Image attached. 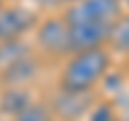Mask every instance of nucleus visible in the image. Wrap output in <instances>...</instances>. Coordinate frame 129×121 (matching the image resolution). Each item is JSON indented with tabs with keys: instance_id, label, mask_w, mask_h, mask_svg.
I'll return each instance as SVG.
<instances>
[{
	"instance_id": "nucleus-1",
	"label": "nucleus",
	"mask_w": 129,
	"mask_h": 121,
	"mask_svg": "<svg viewBox=\"0 0 129 121\" xmlns=\"http://www.w3.org/2000/svg\"><path fill=\"white\" fill-rule=\"evenodd\" d=\"M112 65V54L108 46L92 48V50L73 52L67 56L58 78V89L69 93H90L106 78Z\"/></svg>"
},
{
	"instance_id": "nucleus-2",
	"label": "nucleus",
	"mask_w": 129,
	"mask_h": 121,
	"mask_svg": "<svg viewBox=\"0 0 129 121\" xmlns=\"http://www.w3.org/2000/svg\"><path fill=\"white\" fill-rule=\"evenodd\" d=\"M120 15V0H80L64 7L60 17L67 22V26H114Z\"/></svg>"
},
{
	"instance_id": "nucleus-3",
	"label": "nucleus",
	"mask_w": 129,
	"mask_h": 121,
	"mask_svg": "<svg viewBox=\"0 0 129 121\" xmlns=\"http://www.w3.org/2000/svg\"><path fill=\"white\" fill-rule=\"evenodd\" d=\"M35 46L39 52L52 56V58H67L73 54L71 50V33L69 26L60 15L39 19L35 28Z\"/></svg>"
},
{
	"instance_id": "nucleus-4",
	"label": "nucleus",
	"mask_w": 129,
	"mask_h": 121,
	"mask_svg": "<svg viewBox=\"0 0 129 121\" xmlns=\"http://www.w3.org/2000/svg\"><path fill=\"white\" fill-rule=\"evenodd\" d=\"M39 24V13L24 5H5L0 9V43L19 41Z\"/></svg>"
},
{
	"instance_id": "nucleus-5",
	"label": "nucleus",
	"mask_w": 129,
	"mask_h": 121,
	"mask_svg": "<svg viewBox=\"0 0 129 121\" xmlns=\"http://www.w3.org/2000/svg\"><path fill=\"white\" fill-rule=\"evenodd\" d=\"M95 104L92 99V91L90 93H69V91H60L56 93V97L52 99L50 108L54 112L56 119L62 121H78L84 115H88Z\"/></svg>"
},
{
	"instance_id": "nucleus-6",
	"label": "nucleus",
	"mask_w": 129,
	"mask_h": 121,
	"mask_svg": "<svg viewBox=\"0 0 129 121\" xmlns=\"http://www.w3.org/2000/svg\"><path fill=\"white\" fill-rule=\"evenodd\" d=\"M37 71H39V63L32 58V54H28L7 65L5 69H0V80L5 87H28L30 80L37 78Z\"/></svg>"
},
{
	"instance_id": "nucleus-7",
	"label": "nucleus",
	"mask_w": 129,
	"mask_h": 121,
	"mask_svg": "<svg viewBox=\"0 0 129 121\" xmlns=\"http://www.w3.org/2000/svg\"><path fill=\"white\" fill-rule=\"evenodd\" d=\"M32 104V95L28 87H5L0 91V115L2 117H13L19 110Z\"/></svg>"
},
{
	"instance_id": "nucleus-8",
	"label": "nucleus",
	"mask_w": 129,
	"mask_h": 121,
	"mask_svg": "<svg viewBox=\"0 0 129 121\" xmlns=\"http://www.w3.org/2000/svg\"><path fill=\"white\" fill-rule=\"evenodd\" d=\"M9 121H56V117H54V112H52L50 104L32 102V104H28L24 110H19L17 115H13Z\"/></svg>"
},
{
	"instance_id": "nucleus-9",
	"label": "nucleus",
	"mask_w": 129,
	"mask_h": 121,
	"mask_svg": "<svg viewBox=\"0 0 129 121\" xmlns=\"http://www.w3.org/2000/svg\"><path fill=\"white\" fill-rule=\"evenodd\" d=\"M28 54H32V52H30V46H28L24 39L0 43V69H5L7 65H11V63L24 58V56H28Z\"/></svg>"
},
{
	"instance_id": "nucleus-10",
	"label": "nucleus",
	"mask_w": 129,
	"mask_h": 121,
	"mask_svg": "<svg viewBox=\"0 0 129 121\" xmlns=\"http://www.w3.org/2000/svg\"><path fill=\"white\" fill-rule=\"evenodd\" d=\"M108 46L116 52L129 54V15H120V19L112 26Z\"/></svg>"
},
{
	"instance_id": "nucleus-11",
	"label": "nucleus",
	"mask_w": 129,
	"mask_h": 121,
	"mask_svg": "<svg viewBox=\"0 0 129 121\" xmlns=\"http://www.w3.org/2000/svg\"><path fill=\"white\" fill-rule=\"evenodd\" d=\"M88 121H116L114 108H112L108 102L97 104V106H92L90 112H88Z\"/></svg>"
},
{
	"instance_id": "nucleus-12",
	"label": "nucleus",
	"mask_w": 129,
	"mask_h": 121,
	"mask_svg": "<svg viewBox=\"0 0 129 121\" xmlns=\"http://www.w3.org/2000/svg\"><path fill=\"white\" fill-rule=\"evenodd\" d=\"M39 9H54V7L60 5V0H32Z\"/></svg>"
},
{
	"instance_id": "nucleus-13",
	"label": "nucleus",
	"mask_w": 129,
	"mask_h": 121,
	"mask_svg": "<svg viewBox=\"0 0 129 121\" xmlns=\"http://www.w3.org/2000/svg\"><path fill=\"white\" fill-rule=\"evenodd\" d=\"M73 2H80V0H60V5H64V7H67V5H73Z\"/></svg>"
},
{
	"instance_id": "nucleus-14",
	"label": "nucleus",
	"mask_w": 129,
	"mask_h": 121,
	"mask_svg": "<svg viewBox=\"0 0 129 121\" xmlns=\"http://www.w3.org/2000/svg\"><path fill=\"white\" fill-rule=\"evenodd\" d=\"M120 2H123V7H127V9H129V0H120Z\"/></svg>"
},
{
	"instance_id": "nucleus-15",
	"label": "nucleus",
	"mask_w": 129,
	"mask_h": 121,
	"mask_svg": "<svg viewBox=\"0 0 129 121\" xmlns=\"http://www.w3.org/2000/svg\"><path fill=\"white\" fill-rule=\"evenodd\" d=\"M2 2H17V0H2Z\"/></svg>"
},
{
	"instance_id": "nucleus-16",
	"label": "nucleus",
	"mask_w": 129,
	"mask_h": 121,
	"mask_svg": "<svg viewBox=\"0 0 129 121\" xmlns=\"http://www.w3.org/2000/svg\"><path fill=\"white\" fill-rule=\"evenodd\" d=\"M2 7H5V2H2V0H0V9H2Z\"/></svg>"
},
{
	"instance_id": "nucleus-17",
	"label": "nucleus",
	"mask_w": 129,
	"mask_h": 121,
	"mask_svg": "<svg viewBox=\"0 0 129 121\" xmlns=\"http://www.w3.org/2000/svg\"><path fill=\"white\" fill-rule=\"evenodd\" d=\"M0 121H5V117H2V115H0Z\"/></svg>"
}]
</instances>
